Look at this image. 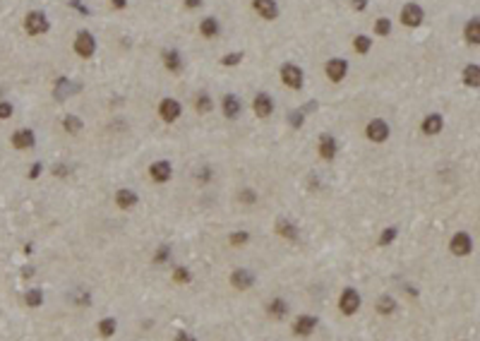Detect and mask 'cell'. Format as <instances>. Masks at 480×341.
Segmentation results:
<instances>
[{
    "instance_id": "cell-24",
    "label": "cell",
    "mask_w": 480,
    "mask_h": 341,
    "mask_svg": "<svg viewBox=\"0 0 480 341\" xmlns=\"http://www.w3.org/2000/svg\"><path fill=\"white\" fill-rule=\"evenodd\" d=\"M463 85L473 86V89H478L480 86V67L476 63H471V65L463 67Z\"/></svg>"
},
{
    "instance_id": "cell-4",
    "label": "cell",
    "mask_w": 480,
    "mask_h": 341,
    "mask_svg": "<svg viewBox=\"0 0 480 341\" xmlns=\"http://www.w3.org/2000/svg\"><path fill=\"white\" fill-rule=\"evenodd\" d=\"M75 53L80 58H91L96 53V39L91 31H80L75 39Z\"/></svg>"
},
{
    "instance_id": "cell-11",
    "label": "cell",
    "mask_w": 480,
    "mask_h": 341,
    "mask_svg": "<svg viewBox=\"0 0 480 341\" xmlns=\"http://www.w3.org/2000/svg\"><path fill=\"white\" fill-rule=\"evenodd\" d=\"M221 111H224V115H226L228 120H235L238 115L243 113V101L235 94H226L224 101H221Z\"/></svg>"
},
{
    "instance_id": "cell-3",
    "label": "cell",
    "mask_w": 480,
    "mask_h": 341,
    "mask_svg": "<svg viewBox=\"0 0 480 341\" xmlns=\"http://www.w3.org/2000/svg\"><path fill=\"white\" fill-rule=\"evenodd\" d=\"M281 80H283V85L291 86V89H303V85H305L303 70L298 65H293V63H286L281 67Z\"/></svg>"
},
{
    "instance_id": "cell-29",
    "label": "cell",
    "mask_w": 480,
    "mask_h": 341,
    "mask_svg": "<svg viewBox=\"0 0 480 341\" xmlns=\"http://www.w3.org/2000/svg\"><path fill=\"white\" fill-rule=\"evenodd\" d=\"M195 108H197V113H209V111L214 108V104H211V96L202 91V94L197 96V101H195Z\"/></svg>"
},
{
    "instance_id": "cell-30",
    "label": "cell",
    "mask_w": 480,
    "mask_h": 341,
    "mask_svg": "<svg viewBox=\"0 0 480 341\" xmlns=\"http://www.w3.org/2000/svg\"><path fill=\"white\" fill-rule=\"evenodd\" d=\"M24 300H27L29 308H39V305L43 303V293H41L39 288H29L27 296H24Z\"/></svg>"
},
{
    "instance_id": "cell-42",
    "label": "cell",
    "mask_w": 480,
    "mask_h": 341,
    "mask_svg": "<svg viewBox=\"0 0 480 341\" xmlns=\"http://www.w3.org/2000/svg\"><path fill=\"white\" fill-rule=\"evenodd\" d=\"M70 7H77L82 15H89V7H86V5H82L80 0H70Z\"/></svg>"
},
{
    "instance_id": "cell-28",
    "label": "cell",
    "mask_w": 480,
    "mask_h": 341,
    "mask_svg": "<svg viewBox=\"0 0 480 341\" xmlns=\"http://www.w3.org/2000/svg\"><path fill=\"white\" fill-rule=\"evenodd\" d=\"M394 308H396V303H394L392 296H382V298L377 300V313L379 315H392L394 313Z\"/></svg>"
},
{
    "instance_id": "cell-26",
    "label": "cell",
    "mask_w": 480,
    "mask_h": 341,
    "mask_svg": "<svg viewBox=\"0 0 480 341\" xmlns=\"http://www.w3.org/2000/svg\"><path fill=\"white\" fill-rule=\"evenodd\" d=\"M63 128H65V132H70V135H80V132H82V120H80L77 115H65V118H63Z\"/></svg>"
},
{
    "instance_id": "cell-15",
    "label": "cell",
    "mask_w": 480,
    "mask_h": 341,
    "mask_svg": "<svg viewBox=\"0 0 480 341\" xmlns=\"http://www.w3.org/2000/svg\"><path fill=\"white\" fill-rule=\"evenodd\" d=\"M317 151H319V156H322L324 161H332V159L336 156V140H334L332 135H322V137H319Z\"/></svg>"
},
{
    "instance_id": "cell-44",
    "label": "cell",
    "mask_w": 480,
    "mask_h": 341,
    "mask_svg": "<svg viewBox=\"0 0 480 341\" xmlns=\"http://www.w3.org/2000/svg\"><path fill=\"white\" fill-rule=\"evenodd\" d=\"M185 7L188 10H197V7H202V0H185Z\"/></svg>"
},
{
    "instance_id": "cell-45",
    "label": "cell",
    "mask_w": 480,
    "mask_h": 341,
    "mask_svg": "<svg viewBox=\"0 0 480 341\" xmlns=\"http://www.w3.org/2000/svg\"><path fill=\"white\" fill-rule=\"evenodd\" d=\"M41 175V164H34L31 166V173H29V178H39Z\"/></svg>"
},
{
    "instance_id": "cell-37",
    "label": "cell",
    "mask_w": 480,
    "mask_h": 341,
    "mask_svg": "<svg viewBox=\"0 0 480 341\" xmlns=\"http://www.w3.org/2000/svg\"><path fill=\"white\" fill-rule=\"evenodd\" d=\"M240 60H243V53H238V51H235V53H228V56L221 58V65H226V67H233V65H238Z\"/></svg>"
},
{
    "instance_id": "cell-34",
    "label": "cell",
    "mask_w": 480,
    "mask_h": 341,
    "mask_svg": "<svg viewBox=\"0 0 480 341\" xmlns=\"http://www.w3.org/2000/svg\"><path fill=\"white\" fill-rule=\"evenodd\" d=\"M248 240H250V233H248V231L230 233V238H228V243H230V245H235V248H238V245H245Z\"/></svg>"
},
{
    "instance_id": "cell-48",
    "label": "cell",
    "mask_w": 480,
    "mask_h": 341,
    "mask_svg": "<svg viewBox=\"0 0 480 341\" xmlns=\"http://www.w3.org/2000/svg\"><path fill=\"white\" fill-rule=\"evenodd\" d=\"M175 341H195V339H192L190 334H185V332H180V334L175 337Z\"/></svg>"
},
{
    "instance_id": "cell-7",
    "label": "cell",
    "mask_w": 480,
    "mask_h": 341,
    "mask_svg": "<svg viewBox=\"0 0 480 341\" xmlns=\"http://www.w3.org/2000/svg\"><path fill=\"white\" fill-rule=\"evenodd\" d=\"M365 135H367L370 142H384V140L389 137V125H387L382 118H375V120L367 123Z\"/></svg>"
},
{
    "instance_id": "cell-39",
    "label": "cell",
    "mask_w": 480,
    "mask_h": 341,
    "mask_svg": "<svg viewBox=\"0 0 480 341\" xmlns=\"http://www.w3.org/2000/svg\"><path fill=\"white\" fill-rule=\"evenodd\" d=\"M240 202H245V204H252L254 199H257V195H254V190H250V188H245V190H240Z\"/></svg>"
},
{
    "instance_id": "cell-36",
    "label": "cell",
    "mask_w": 480,
    "mask_h": 341,
    "mask_svg": "<svg viewBox=\"0 0 480 341\" xmlns=\"http://www.w3.org/2000/svg\"><path fill=\"white\" fill-rule=\"evenodd\" d=\"M173 279H175L178 284H188L192 277H190V272H188L185 267H175V272H173Z\"/></svg>"
},
{
    "instance_id": "cell-10",
    "label": "cell",
    "mask_w": 480,
    "mask_h": 341,
    "mask_svg": "<svg viewBox=\"0 0 480 341\" xmlns=\"http://www.w3.org/2000/svg\"><path fill=\"white\" fill-rule=\"evenodd\" d=\"M183 113V108H180V104L175 101V99H164L161 104H159V115H161V120L164 123H173V120H178Z\"/></svg>"
},
{
    "instance_id": "cell-31",
    "label": "cell",
    "mask_w": 480,
    "mask_h": 341,
    "mask_svg": "<svg viewBox=\"0 0 480 341\" xmlns=\"http://www.w3.org/2000/svg\"><path fill=\"white\" fill-rule=\"evenodd\" d=\"M389 34H392V20L379 17V20L375 22V36H389Z\"/></svg>"
},
{
    "instance_id": "cell-12",
    "label": "cell",
    "mask_w": 480,
    "mask_h": 341,
    "mask_svg": "<svg viewBox=\"0 0 480 341\" xmlns=\"http://www.w3.org/2000/svg\"><path fill=\"white\" fill-rule=\"evenodd\" d=\"M314 329H317V317H312V315H300L295 320V324H293V334L295 337H310Z\"/></svg>"
},
{
    "instance_id": "cell-33",
    "label": "cell",
    "mask_w": 480,
    "mask_h": 341,
    "mask_svg": "<svg viewBox=\"0 0 480 341\" xmlns=\"http://www.w3.org/2000/svg\"><path fill=\"white\" fill-rule=\"evenodd\" d=\"M99 332H101V337H113V332H115V320H113V317L101 320V322H99Z\"/></svg>"
},
{
    "instance_id": "cell-35",
    "label": "cell",
    "mask_w": 480,
    "mask_h": 341,
    "mask_svg": "<svg viewBox=\"0 0 480 341\" xmlns=\"http://www.w3.org/2000/svg\"><path fill=\"white\" fill-rule=\"evenodd\" d=\"M396 233H398V231H396V226L384 228V233L379 235V245H382V248H384V245H389V243H392V240L396 238Z\"/></svg>"
},
{
    "instance_id": "cell-32",
    "label": "cell",
    "mask_w": 480,
    "mask_h": 341,
    "mask_svg": "<svg viewBox=\"0 0 480 341\" xmlns=\"http://www.w3.org/2000/svg\"><path fill=\"white\" fill-rule=\"evenodd\" d=\"M286 313H288L286 300L276 298V300H271V303H269V315H274V317H286Z\"/></svg>"
},
{
    "instance_id": "cell-20",
    "label": "cell",
    "mask_w": 480,
    "mask_h": 341,
    "mask_svg": "<svg viewBox=\"0 0 480 341\" xmlns=\"http://www.w3.org/2000/svg\"><path fill=\"white\" fill-rule=\"evenodd\" d=\"M442 125H444L442 115H439V113H430L423 120V132H425V135H439V132H442Z\"/></svg>"
},
{
    "instance_id": "cell-1",
    "label": "cell",
    "mask_w": 480,
    "mask_h": 341,
    "mask_svg": "<svg viewBox=\"0 0 480 341\" xmlns=\"http://www.w3.org/2000/svg\"><path fill=\"white\" fill-rule=\"evenodd\" d=\"M48 17L41 12V10H34V12H29L27 17H24V31H27L29 36H41V34H46L48 31Z\"/></svg>"
},
{
    "instance_id": "cell-9",
    "label": "cell",
    "mask_w": 480,
    "mask_h": 341,
    "mask_svg": "<svg viewBox=\"0 0 480 341\" xmlns=\"http://www.w3.org/2000/svg\"><path fill=\"white\" fill-rule=\"evenodd\" d=\"M252 111L257 118H269V115L274 113V99L267 91H259L252 101Z\"/></svg>"
},
{
    "instance_id": "cell-23",
    "label": "cell",
    "mask_w": 480,
    "mask_h": 341,
    "mask_svg": "<svg viewBox=\"0 0 480 341\" xmlns=\"http://www.w3.org/2000/svg\"><path fill=\"white\" fill-rule=\"evenodd\" d=\"M463 36H466V41L473 43V46H478L480 43V20L478 17H471V22H466Z\"/></svg>"
},
{
    "instance_id": "cell-25",
    "label": "cell",
    "mask_w": 480,
    "mask_h": 341,
    "mask_svg": "<svg viewBox=\"0 0 480 341\" xmlns=\"http://www.w3.org/2000/svg\"><path fill=\"white\" fill-rule=\"evenodd\" d=\"M276 233L283 235V238H288V240H295V238H298V228L293 226L291 221H286V219H279V221H276Z\"/></svg>"
},
{
    "instance_id": "cell-6",
    "label": "cell",
    "mask_w": 480,
    "mask_h": 341,
    "mask_svg": "<svg viewBox=\"0 0 480 341\" xmlns=\"http://www.w3.org/2000/svg\"><path fill=\"white\" fill-rule=\"evenodd\" d=\"M449 250H452L454 255H459V257L471 255V250H473V238H471L466 231H459L452 240H449Z\"/></svg>"
},
{
    "instance_id": "cell-8",
    "label": "cell",
    "mask_w": 480,
    "mask_h": 341,
    "mask_svg": "<svg viewBox=\"0 0 480 341\" xmlns=\"http://www.w3.org/2000/svg\"><path fill=\"white\" fill-rule=\"evenodd\" d=\"M324 75L329 77V82H341L346 75H348V63L343 58H332L327 65H324Z\"/></svg>"
},
{
    "instance_id": "cell-43",
    "label": "cell",
    "mask_w": 480,
    "mask_h": 341,
    "mask_svg": "<svg viewBox=\"0 0 480 341\" xmlns=\"http://www.w3.org/2000/svg\"><path fill=\"white\" fill-rule=\"evenodd\" d=\"M351 5H353V10H365L367 0H351Z\"/></svg>"
},
{
    "instance_id": "cell-19",
    "label": "cell",
    "mask_w": 480,
    "mask_h": 341,
    "mask_svg": "<svg viewBox=\"0 0 480 341\" xmlns=\"http://www.w3.org/2000/svg\"><path fill=\"white\" fill-rule=\"evenodd\" d=\"M12 147L15 149H31L34 147V132L31 130H17L15 135H12Z\"/></svg>"
},
{
    "instance_id": "cell-16",
    "label": "cell",
    "mask_w": 480,
    "mask_h": 341,
    "mask_svg": "<svg viewBox=\"0 0 480 341\" xmlns=\"http://www.w3.org/2000/svg\"><path fill=\"white\" fill-rule=\"evenodd\" d=\"M230 284L235 286V288H240V291H248L254 284V274L248 272V269H235L230 274Z\"/></svg>"
},
{
    "instance_id": "cell-14",
    "label": "cell",
    "mask_w": 480,
    "mask_h": 341,
    "mask_svg": "<svg viewBox=\"0 0 480 341\" xmlns=\"http://www.w3.org/2000/svg\"><path fill=\"white\" fill-rule=\"evenodd\" d=\"M149 175H151V180H154V183H166L170 175H173V166H170V161H154V164L149 166Z\"/></svg>"
},
{
    "instance_id": "cell-13",
    "label": "cell",
    "mask_w": 480,
    "mask_h": 341,
    "mask_svg": "<svg viewBox=\"0 0 480 341\" xmlns=\"http://www.w3.org/2000/svg\"><path fill=\"white\" fill-rule=\"evenodd\" d=\"M252 7L257 10L259 17H264V20H269V22L279 17V5H276V0H252Z\"/></svg>"
},
{
    "instance_id": "cell-46",
    "label": "cell",
    "mask_w": 480,
    "mask_h": 341,
    "mask_svg": "<svg viewBox=\"0 0 480 341\" xmlns=\"http://www.w3.org/2000/svg\"><path fill=\"white\" fill-rule=\"evenodd\" d=\"M53 173H56V175H67V173H70V169H65L63 164H58L56 169H53Z\"/></svg>"
},
{
    "instance_id": "cell-41",
    "label": "cell",
    "mask_w": 480,
    "mask_h": 341,
    "mask_svg": "<svg viewBox=\"0 0 480 341\" xmlns=\"http://www.w3.org/2000/svg\"><path fill=\"white\" fill-rule=\"evenodd\" d=\"M168 255H170V250L164 245V248H159V253H156V257H154V262H166Z\"/></svg>"
},
{
    "instance_id": "cell-40",
    "label": "cell",
    "mask_w": 480,
    "mask_h": 341,
    "mask_svg": "<svg viewBox=\"0 0 480 341\" xmlns=\"http://www.w3.org/2000/svg\"><path fill=\"white\" fill-rule=\"evenodd\" d=\"M10 115H12V104L2 101V104H0V118L5 120V118H10Z\"/></svg>"
},
{
    "instance_id": "cell-22",
    "label": "cell",
    "mask_w": 480,
    "mask_h": 341,
    "mask_svg": "<svg viewBox=\"0 0 480 341\" xmlns=\"http://www.w3.org/2000/svg\"><path fill=\"white\" fill-rule=\"evenodd\" d=\"M164 56V65L168 67L170 72H180L183 70V56L175 51V48H168V51H164L161 53Z\"/></svg>"
},
{
    "instance_id": "cell-38",
    "label": "cell",
    "mask_w": 480,
    "mask_h": 341,
    "mask_svg": "<svg viewBox=\"0 0 480 341\" xmlns=\"http://www.w3.org/2000/svg\"><path fill=\"white\" fill-rule=\"evenodd\" d=\"M303 120H305V113H303V111H291V113H288V123H291L293 128H300Z\"/></svg>"
},
{
    "instance_id": "cell-27",
    "label": "cell",
    "mask_w": 480,
    "mask_h": 341,
    "mask_svg": "<svg viewBox=\"0 0 480 341\" xmlns=\"http://www.w3.org/2000/svg\"><path fill=\"white\" fill-rule=\"evenodd\" d=\"M370 46H372V39L365 36V34H358V36L353 39V48H355L360 56H365L367 51H370Z\"/></svg>"
},
{
    "instance_id": "cell-5",
    "label": "cell",
    "mask_w": 480,
    "mask_h": 341,
    "mask_svg": "<svg viewBox=\"0 0 480 341\" xmlns=\"http://www.w3.org/2000/svg\"><path fill=\"white\" fill-rule=\"evenodd\" d=\"M339 308L343 315H355L360 308V293L355 288H343V293L339 298Z\"/></svg>"
},
{
    "instance_id": "cell-18",
    "label": "cell",
    "mask_w": 480,
    "mask_h": 341,
    "mask_svg": "<svg viewBox=\"0 0 480 341\" xmlns=\"http://www.w3.org/2000/svg\"><path fill=\"white\" fill-rule=\"evenodd\" d=\"M219 31H221V24H219L216 17H204L199 22V34L204 39H214V36H219Z\"/></svg>"
},
{
    "instance_id": "cell-21",
    "label": "cell",
    "mask_w": 480,
    "mask_h": 341,
    "mask_svg": "<svg viewBox=\"0 0 480 341\" xmlns=\"http://www.w3.org/2000/svg\"><path fill=\"white\" fill-rule=\"evenodd\" d=\"M80 91V85H75V82H70V80H58L56 85V99L58 101H63V99H67V96H72V94H77Z\"/></svg>"
},
{
    "instance_id": "cell-2",
    "label": "cell",
    "mask_w": 480,
    "mask_h": 341,
    "mask_svg": "<svg viewBox=\"0 0 480 341\" xmlns=\"http://www.w3.org/2000/svg\"><path fill=\"white\" fill-rule=\"evenodd\" d=\"M425 20V12L423 7L418 5V2H406L403 7H401V24L403 27H420Z\"/></svg>"
},
{
    "instance_id": "cell-47",
    "label": "cell",
    "mask_w": 480,
    "mask_h": 341,
    "mask_svg": "<svg viewBox=\"0 0 480 341\" xmlns=\"http://www.w3.org/2000/svg\"><path fill=\"white\" fill-rule=\"evenodd\" d=\"M111 2H113V7H115V10H123V7L127 5V0H111Z\"/></svg>"
},
{
    "instance_id": "cell-17",
    "label": "cell",
    "mask_w": 480,
    "mask_h": 341,
    "mask_svg": "<svg viewBox=\"0 0 480 341\" xmlns=\"http://www.w3.org/2000/svg\"><path fill=\"white\" fill-rule=\"evenodd\" d=\"M115 204H118L120 209H132V207L137 204V192L130 190V188L118 190V192H115Z\"/></svg>"
}]
</instances>
